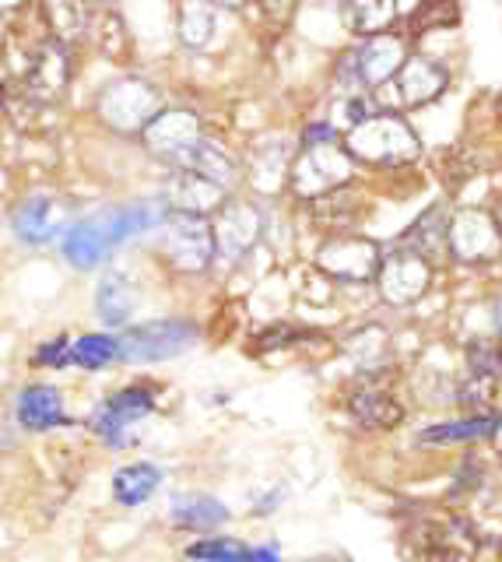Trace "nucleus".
I'll return each mask as SVG.
<instances>
[{
	"instance_id": "1",
	"label": "nucleus",
	"mask_w": 502,
	"mask_h": 562,
	"mask_svg": "<svg viewBox=\"0 0 502 562\" xmlns=\"http://www.w3.org/2000/svg\"><path fill=\"white\" fill-rule=\"evenodd\" d=\"M414 151H419L414 131L393 113H376L373 120L358 123L349 137V155L358 158V162H373V166L408 162Z\"/></svg>"
},
{
	"instance_id": "2",
	"label": "nucleus",
	"mask_w": 502,
	"mask_h": 562,
	"mask_svg": "<svg viewBox=\"0 0 502 562\" xmlns=\"http://www.w3.org/2000/svg\"><path fill=\"white\" fill-rule=\"evenodd\" d=\"M99 113L116 131H148L155 120L162 116V95L159 88H151L141 78L113 81L99 99Z\"/></svg>"
},
{
	"instance_id": "3",
	"label": "nucleus",
	"mask_w": 502,
	"mask_h": 562,
	"mask_svg": "<svg viewBox=\"0 0 502 562\" xmlns=\"http://www.w3.org/2000/svg\"><path fill=\"white\" fill-rule=\"evenodd\" d=\"M166 257L176 263L180 271H204L215 260V225H207L204 215H186V211H172L162 228Z\"/></svg>"
},
{
	"instance_id": "4",
	"label": "nucleus",
	"mask_w": 502,
	"mask_h": 562,
	"mask_svg": "<svg viewBox=\"0 0 502 562\" xmlns=\"http://www.w3.org/2000/svg\"><path fill=\"white\" fill-rule=\"evenodd\" d=\"M404 43L397 35H373L355 53H344L341 75L349 85H369L379 88L384 81H393L404 70Z\"/></svg>"
},
{
	"instance_id": "5",
	"label": "nucleus",
	"mask_w": 502,
	"mask_h": 562,
	"mask_svg": "<svg viewBox=\"0 0 502 562\" xmlns=\"http://www.w3.org/2000/svg\"><path fill=\"white\" fill-rule=\"evenodd\" d=\"M349 180H352V155L341 151L338 145L306 148L296 162V190L303 198L320 201L327 193L341 190Z\"/></svg>"
},
{
	"instance_id": "6",
	"label": "nucleus",
	"mask_w": 502,
	"mask_h": 562,
	"mask_svg": "<svg viewBox=\"0 0 502 562\" xmlns=\"http://www.w3.org/2000/svg\"><path fill=\"white\" fill-rule=\"evenodd\" d=\"M197 330L186 321H151L134 327L124 341V359H141V362H159L169 356H180L190 345H194Z\"/></svg>"
},
{
	"instance_id": "7",
	"label": "nucleus",
	"mask_w": 502,
	"mask_h": 562,
	"mask_svg": "<svg viewBox=\"0 0 502 562\" xmlns=\"http://www.w3.org/2000/svg\"><path fill=\"white\" fill-rule=\"evenodd\" d=\"M320 268L338 281H369L379 278L384 257H379L376 243L358 236H338L320 250Z\"/></svg>"
},
{
	"instance_id": "8",
	"label": "nucleus",
	"mask_w": 502,
	"mask_h": 562,
	"mask_svg": "<svg viewBox=\"0 0 502 562\" xmlns=\"http://www.w3.org/2000/svg\"><path fill=\"white\" fill-rule=\"evenodd\" d=\"M429 278H432L429 260L422 254H414L408 246V250L387 254L384 268H379V292H384L387 303L408 306L429 289Z\"/></svg>"
},
{
	"instance_id": "9",
	"label": "nucleus",
	"mask_w": 502,
	"mask_h": 562,
	"mask_svg": "<svg viewBox=\"0 0 502 562\" xmlns=\"http://www.w3.org/2000/svg\"><path fill=\"white\" fill-rule=\"evenodd\" d=\"M151 394L148 386H124V391H116L106 404H99L95 415H92V429L106 439L113 447H124L127 439V429L134 422H141L148 412H151Z\"/></svg>"
},
{
	"instance_id": "10",
	"label": "nucleus",
	"mask_w": 502,
	"mask_h": 562,
	"mask_svg": "<svg viewBox=\"0 0 502 562\" xmlns=\"http://www.w3.org/2000/svg\"><path fill=\"white\" fill-rule=\"evenodd\" d=\"M449 250L460 260H492L502 254V228L484 211H464L449 222Z\"/></svg>"
},
{
	"instance_id": "11",
	"label": "nucleus",
	"mask_w": 502,
	"mask_h": 562,
	"mask_svg": "<svg viewBox=\"0 0 502 562\" xmlns=\"http://www.w3.org/2000/svg\"><path fill=\"white\" fill-rule=\"evenodd\" d=\"M261 236V211L247 201H229L218 211L215 243L225 260H239Z\"/></svg>"
},
{
	"instance_id": "12",
	"label": "nucleus",
	"mask_w": 502,
	"mask_h": 562,
	"mask_svg": "<svg viewBox=\"0 0 502 562\" xmlns=\"http://www.w3.org/2000/svg\"><path fill=\"white\" fill-rule=\"evenodd\" d=\"M145 137H148V145L155 151L172 158V162H180V166L190 158V151H194L201 140H204V137H197V116L186 113V110H169V113H162L145 131Z\"/></svg>"
},
{
	"instance_id": "13",
	"label": "nucleus",
	"mask_w": 502,
	"mask_h": 562,
	"mask_svg": "<svg viewBox=\"0 0 502 562\" xmlns=\"http://www.w3.org/2000/svg\"><path fill=\"white\" fill-rule=\"evenodd\" d=\"M110 246H116V243H113L106 215L81 218L67 228V236H64V260L75 263V268H81V271H89V268H95V263L106 260Z\"/></svg>"
},
{
	"instance_id": "14",
	"label": "nucleus",
	"mask_w": 502,
	"mask_h": 562,
	"mask_svg": "<svg viewBox=\"0 0 502 562\" xmlns=\"http://www.w3.org/2000/svg\"><path fill=\"white\" fill-rule=\"evenodd\" d=\"M64 85H67V53L57 40H49L28 60L25 92L39 102H54L64 92Z\"/></svg>"
},
{
	"instance_id": "15",
	"label": "nucleus",
	"mask_w": 502,
	"mask_h": 562,
	"mask_svg": "<svg viewBox=\"0 0 502 562\" xmlns=\"http://www.w3.org/2000/svg\"><path fill=\"white\" fill-rule=\"evenodd\" d=\"M393 88H397V105H422L446 88V70L429 57H411L401 75L393 78Z\"/></svg>"
},
{
	"instance_id": "16",
	"label": "nucleus",
	"mask_w": 502,
	"mask_h": 562,
	"mask_svg": "<svg viewBox=\"0 0 502 562\" xmlns=\"http://www.w3.org/2000/svg\"><path fill=\"white\" fill-rule=\"evenodd\" d=\"M14 412H19V422L22 429H32V432H46L64 422V401H60V391L57 386H46V383H32L19 394V404H14Z\"/></svg>"
},
{
	"instance_id": "17",
	"label": "nucleus",
	"mask_w": 502,
	"mask_h": 562,
	"mask_svg": "<svg viewBox=\"0 0 502 562\" xmlns=\"http://www.w3.org/2000/svg\"><path fill=\"white\" fill-rule=\"evenodd\" d=\"M64 225V207L46 198V193H36V198H28L19 215H14V228H19V236L28 239V243H46L60 233Z\"/></svg>"
},
{
	"instance_id": "18",
	"label": "nucleus",
	"mask_w": 502,
	"mask_h": 562,
	"mask_svg": "<svg viewBox=\"0 0 502 562\" xmlns=\"http://www.w3.org/2000/svg\"><path fill=\"white\" fill-rule=\"evenodd\" d=\"M172 524L186 527V531H212V527L229 520V509H225L215 496H204V492H183V496L172 499L169 506Z\"/></svg>"
},
{
	"instance_id": "19",
	"label": "nucleus",
	"mask_w": 502,
	"mask_h": 562,
	"mask_svg": "<svg viewBox=\"0 0 502 562\" xmlns=\"http://www.w3.org/2000/svg\"><path fill=\"white\" fill-rule=\"evenodd\" d=\"M169 198L176 204V211H186V215H204V211H212L221 204V187L204 180V176L183 169L176 180L169 183Z\"/></svg>"
},
{
	"instance_id": "20",
	"label": "nucleus",
	"mask_w": 502,
	"mask_h": 562,
	"mask_svg": "<svg viewBox=\"0 0 502 562\" xmlns=\"http://www.w3.org/2000/svg\"><path fill=\"white\" fill-rule=\"evenodd\" d=\"M162 482V471L148 464V461H137V464H127V468H119L116 471V479H113V496L116 503H124V506H141L155 488H159Z\"/></svg>"
},
{
	"instance_id": "21",
	"label": "nucleus",
	"mask_w": 502,
	"mask_h": 562,
	"mask_svg": "<svg viewBox=\"0 0 502 562\" xmlns=\"http://www.w3.org/2000/svg\"><path fill=\"white\" fill-rule=\"evenodd\" d=\"M352 415L369 429H393L401 426L404 408L384 391H358L352 394Z\"/></svg>"
},
{
	"instance_id": "22",
	"label": "nucleus",
	"mask_w": 502,
	"mask_h": 562,
	"mask_svg": "<svg viewBox=\"0 0 502 562\" xmlns=\"http://www.w3.org/2000/svg\"><path fill=\"white\" fill-rule=\"evenodd\" d=\"M502 426V418L495 415H471V418H457V422H440L422 432L425 443H460V439H481L492 436Z\"/></svg>"
},
{
	"instance_id": "23",
	"label": "nucleus",
	"mask_w": 502,
	"mask_h": 562,
	"mask_svg": "<svg viewBox=\"0 0 502 562\" xmlns=\"http://www.w3.org/2000/svg\"><path fill=\"white\" fill-rule=\"evenodd\" d=\"M183 169H190V172L204 176V180L218 183L221 190L236 180V166L229 162V155H225L218 145H212V140H201V145H197L194 151H190V158L183 162Z\"/></svg>"
},
{
	"instance_id": "24",
	"label": "nucleus",
	"mask_w": 502,
	"mask_h": 562,
	"mask_svg": "<svg viewBox=\"0 0 502 562\" xmlns=\"http://www.w3.org/2000/svg\"><path fill=\"white\" fill-rule=\"evenodd\" d=\"M95 306H99L102 324H110V327L127 324V316H130V310H134V295H130V289H127V281L119 278V274L102 278L99 295H95Z\"/></svg>"
},
{
	"instance_id": "25",
	"label": "nucleus",
	"mask_w": 502,
	"mask_h": 562,
	"mask_svg": "<svg viewBox=\"0 0 502 562\" xmlns=\"http://www.w3.org/2000/svg\"><path fill=\"white\" fill-rule=\"evenodd\" d=\"M119 356H124V341L110 338V334H84L71 345V362L81 369H102Z\"/></svg>"
},
{
	"instance_id": "26",
	"label": "nucleus",
	"mask_w": 502,
	"mask_h": 562,
	"mask_svg": "<svg viewBox=\"0 0 502 562\" xmlns=\"http://www.w3.org/2000/svg\"><path fill=\"white\" fill-rule=\"evenodd\" d=\"M411 250L414 254H432V250H440L443 239H449V228H446V215H443V207H429L425 215L419 218V225L411 228Z\"/></svg>"
},
{
	"instance_id": "27",
	"label": "nucleus",
	"mask_w": 502,
	"mask_h": 562,
	"mask_svg": "<svg viewBox=\"0 0 502 562\" xmlns=\"http://www.w3.org/2000/svg\"><path fill=\"white\" fill-rule=\"evenodd\" d=\"M186 559H197V562H247L250 549L236 538H204L197 544H190Z\"/></svg>"
},
{
	"instance_id": "28",
	"label": "nucleus",
	"mask_w": 502,
	"mask_h": 562,
	"mask_svg": "<svg viewBox=\"0 0 502 562\" xmlns=\"http://www.w3.org/2000/svg\"><path fill=\"white\" fill-rule=\"evenodd\" d=\"M212 29H215L212 8H201V4L180 8V35H183L186 46H204L207 40H212Z\"/></svg>"
},
{
	"instance_id": "29",
	"label": "nucleus",
	"mask_w": 502,
	"mask_h": 562,
	"mask_svg": "<svg viewBox=\"0 0 502 562\" xmlns=\"http://www.w3.org/2000/svg\"><path fill=\"white\" fill-rule=\"evenodd\" d=\"M397 8L393 4H352L349 18H352V29L355 32H384L393 22Z\"/></svg>"
},
{
	"instance_id": "30",
	"label": "nucleus",
	"mask_w": 502,
	"mask_h": 562,
	"mask_svg": "<svg viewBox=\"0 0 502 562\" xmlns=\"http://www.w3.org/2000/svg\"><path fill=\"white\" fill-rule=\"evenodd\" d=\"M432 22H457V8H443V4H425L411 14V29L425 32L432 29Z\"/></svg>"
},
{
	"instance_id": "31",
	"label": "nucleus",
	"mask_w": 502,
	"mask_h": 562,
	"mask_svg": "<svg viewBox=\"0 0 502 562\" xmlns=\"http://www.w3.org/2000/svg\"><path fill=\"white\" fill-rule=\"evenodd\" d=\"M32 362H36V366H54V369H60V366L71 362V345H67V338L46 341V345L36 351V359H32Z\"/></svg>"
},
{
	"instance_id": "32",
	"label": "nucleus",
	"mask_w": 502,
	"mask_h": 562,
	"mask_svg": "<svg viewBox=\"0 0 502 562\" xmlns=\"http://www.w3.org/2000/svg\"><path fill=\"white\" fill-rule=\"evenodd\" d=\"M247 562H282V552L274 544H261V549H250Z\"/></svg>"
},
{
	"instance_id": "33",
	"label": "nucleus",
	"mask_w": 502,
	"mask_h": 562,
	"mask_svg": "<svg viewBox=\"0 0 502 562\" xmlns=\"http://www.w3.org/2000/svg\"><path fill=\"white\" fill-rule=\"evenodd\" d=\"M499 327H502V303H499Z\"/></svg>"
},
{
	"instance_id": "34",
	"label": "nucleus",
	"mask_w": 502,
	"mask_h": 562,
	"mask_svg": "<svg viewBox=\"0 0 502 562\" xmlns=\"http://www.w3.org/2000/svg\"><path fill=\"white\" fill-rule=\"evenodd\" d=\"M323 562H341V559H323Z\"/></svg>"
}]
</instances>
